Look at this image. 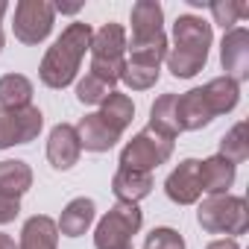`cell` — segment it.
Returning <instances> with one entry per match:
<instances>
[{
	"mask_svg": "<svg viewBox=\"0 0 249 249\" xmlns=\"http://www.w3.org/2000/svg\"><path fill=\"white\" fill-rule=\"evenodd\" d=\"M53 21H56V9L47 0H21V3H15L12 30L21 44H30V47L41 44L50 36Z\"/></svg>",
	"mask_w": 249,
	"mask_h": 249,
	"instance_id": "8992f818",
	"label": "cell"
},
{
	"mask_svg": "<svg viewBox=\"0 0 249 249\" xmlns=\"http://www.w3.org/2000/svg\"><path fill=\"white\" fill-rule=\"evenodd\" d=\"M108 126L114 129V132H126V126L132 123V117H135V103H132V97L129 94H120V91H111L103 103H100V111H97Z\"/></svg>",
	"mask_w": 249,
	"mask_h": 249,
	"instance_id": "7402d4cb",
	"label": "cell"
},
{
	"mask_svg": "<svg viewBox=\"0 0 249 249\" xmlns=\"http://www.w3.org/2000/svg\"><path fill=\"white\" fill-rule=\"evenodd\" d=\"M6 9H9V3H6V0H0V21H3V15H6Z\"/></svg>",
	"mask_w": 249,
	"mask_h": 249,
	"instance_id": "836d02e7",
	"label": "cell"
},
{
	"mask_svg": "<svg viewBox=\"0 0 249 249\" xmlns=\"http://www.w3.org/2000/svg\"><path fill=\"white\" fill-rule=\"evenodd\" d=\"M159 76H161V68H147V65H132V62H126L120 82L126 85V88H132V91H147V88H153V85L159 82Z\"/></svg>",
	"mask_w": 249,
	"mask_h": 249,
	"instance_id": "4316f807",
	"label": "cell"
},
{
	"mask_svg": "<svg viewBox=\"0 0 249 249\" xmlns=\"http://www.w3.org/2000/svg\"><path fill=\"white\" fill-rule=\"evenodd\" d=\"M111 91H114V88H108L106 82H100V79L91 76V73H85V76L76 82V100H79L82 106H100Z\"/></svg>",
	"mask_w": 249,
	"mask_h": 249,
	"instance_id": "83f0119b",
	"label": "cell"
},
{
	"mask_svg": "<svg viewBox=\"0 0 249 249\" xmlns=\"http://www.w3.org/2000/svg\"><path fill=\"white\" fill-rule=\"evenodd\" d=\"M176 100H179V94H161L150 108V129H156L159 135H164L170 141H176V135L182 132L179 120H176Z\"/></svg>",
	"mask_w": 249,
	"mask_h": 249,
	"instance_id": "603a6c76",
	"label": "cell"
},
{
	"mask_svg": "<svg viewBox=\"0 0 249 249\" xmlns=\"http://www.w3.org/2000/svg\"><path fill=\"white\" fill-rule=\"evenodd\" d=\"M132 38H150L164 33V9L159 0H138L132 6Z\"/></svg>",
	"mask_w": 249,
	"mask_h": 249,
	"instance_id": "ac0fdd59",
	"label": "cell"
},
{
	"mask_svg": "<svg viewBox=\"0 0 249 249\" xmlns=\"http://www.w3.org/2000/svg\"><path fill=\"white\" fill-rule=\"evenodd\" d=\"M126 30H123L120 24L108 21L103 24L94 36H91V59H126Z\"/></svg>",
	"mask_w": 249,
	"mask_h": 249,
	"instance_id": "2e32d148",
	"label": "cell"
},
{
	"mask_svg": "<svg viewBox=\"0 0 249 249\" xmlns=\"http://www.w3.org/2000/svg\"><path fill=\"white\" fill-rule=\"evenodd\" d=\"M176 120H179L182 132H199L214 120V114H211V108H208V103L202 97V88H191V91L179 94V100H176Z\"/></svg>",
	"mask_w": 249,
	"mask_h": 249,
	"instance_id": "7c38bea8",
	"label": "cell"
},
{
	"mask_svg": "<svg viewBox=\"0 0 249 249\" xmlns=\"http://www.w3.org/2000/svg\"><path fill=\"white\" fill-rule=\"evenodd\" d=\"M44 129V114L38 106L24 108H0V150L30 144Z\"/></svg>",
	"mask_w": 249,
	"mask_h": 249,
	"instance_id": "52a82bcc",
	"label": "cell"
},
{
	"mask_svg": "<svg viewBox=\"0 0 249 249\" xmlns=\"http://www.w3.org/2000/svg\"><path fill=\"white\" fill-rule=\"evenodd\" d=\"M79 153H82V147H79L76 129L71 123H56L47 138V161L56 170H71L79 161Z\"/></svg>",
	"mask_w": 249,
	"mask_h": 249,
	"instance_id": "30bf717a",
	"label": "cell"
},
{
	"mask_svg": "<svg viewBox=\"0 0 249 249\" xmlns=\"http://www.w3.org/2000/svg\"><path fill=\"white\" fill-rule=\"evenodd\" d=\"M56 246H59V229L53 217L36 214L24 223L18 249H56Z\"/></svg>",
	"mask_w": 249,
	"mask_h": 249,
	"instance_id": "e0dca14e",
	"label": "cell"
},
{
	"mask_svg": "<svg viewBox=\"0 0 249 249\" xmlns=\"http://www.w3.org/2000/svg\"><path fill=\"white\" fill-rule=\"evenodd\" d=\"M144 249H185V237L170 226H159L147 234Z\"/></svg>",
	"mask_w": 249,
	"mask_h": 249,
	"instance_id": "f546056e",
	"label": "cell"
},
{
	"mask_svg": "<svg viewBox=\"0 0 249 249\" xmlns=\"http://www.w3.org/2000/svg\"><path fill=\"white\" fill-rule=\"evenodd\" d=\"M170 156H173V141L147 126V129H141L126 147L120 150V167H132V170L153 173Z\"/></svg>",
	"mask_w": 249,
	"mask_h": 249,
	"instance_id": "5b68a950",
	"label": "cell"
},
{
	"mask_svg": "<svg viewBox=\"0 0 249 249\" xmlns=\"http://www.w3.org/2000/svg\"><path fill=\"white\" fill-rule=\"evenodd\" d=\"M144 214L135 202H114L94 229V246L97 249H123L132 246V237L141 231Z\"/></svg>",
	"mask_w": 249,
	"mask_h": 249,
	"instance_id": "277c9868",
	"label": "cell"
},
{
	"mask_svg": "<svg viewBox=\"0 0 249 249\" xmlns=\"http://www.w3.org/2000/svg\"><path fill=\"white\" fill-rule=\"evenodd\" d=\"M123 68H126V59H91L88 73L97 76L100 82H106L108 88H114L123 76Z\"/></svg>",
	"mask_w": 249,
	"mask_h": 249,
	"instance_id": "f1b7e54d",
	"label": "cell"
},
{
	"mask_svg": "<svg viewBox=\"0 0 249 249\" xmlns=\"http://www.w3.org/2000/svg\"><path fill=\"white\" fill-rule=\"evenodd\" d=\"M202 97H205V103H208L214 117L217 114H229L240 103V85L234 79H229V76H217V79L202 85Z\"/></svg>",
	"mask_w": 249,
	"mask_h": 249,
	"instance_id": "ffe728a7",
	"label": "cell"
},
{
	"mask_svg": "<svg viewBox=\"0 0 249 249\" xmlns=\"http://www.w3.org/2000/svg\"><path fill=\"white\" fill-rule=\"evenodd\" d=\"M208 9L214 24H220L226 33L234 30L243 18H249V3H243V0H211Z\"/></svg>",
	"mask_w": 249,
	"mask_h": 249,
	"instance_id": "484cf974",
	"label": "cell"
},
{
	"mask_svg": "<svg viewBox=\"0 0 249 249\" xmlns=\"http://www.w3.org/2000/svg\"><path fill=\"white\" fill-rule=\"evenodd\" d=\"M73 129H76L79 147H82V150H88V153H108V150L120 141V132H114L108 123L97 114V111L85 114Z\"/></svg>",
	"mask_w": 249,
	"mask_h": 249,
	"instance_id": "8fae6325",
	"label": "cell"
},
{
	"mask_svg": "<svg viewBox=\"0 0 249 249\" xmlns=\"http://www.w3.org/2000/svg\"><path fill=\"white\" fill-rule=\"evenodd\" d=\"M214 41L211 24L199 15H179L173 24V47L167 50V71L176 79L196 76L208 62V47Z\"/></svg>",
	"mask_w": 249,
	"mask_h": 249,
	"instance_id": "7a4b0ae2",
	"label": "cell"
},
{
	"mask_svg": "<svg viewBox=\"0 0 249 249\" xmlns=\"http://www.w3.org/2000/svg\"><path fill=\"white\" fill-rule=\"evenodd\" d=\"M91 36L94 30L82 21H73L62 30V36L53 41V47H47L41 65H38V76L47 88H68L82 65V56L91 47Z\"/></svg>",
	"mask_w": 249,
	"mask_h": 249,
	"instance_id": "6da1fadb",
	"label": "cell"
},
{
	"mask_svg": "<svg viewBox=\"0 0 249 249\" xmlns=\"http://www.w3.org/2000/svg\"><path fill=\"white\" fill-rule=\"evenodd\" d=\"M205 249H240V243H237L234 237H217V240H211Z\"/></svg>",
	"mask_w": 249,
	"mask_h": 249,
	"instance_id": "1f68e13d",
	"label": "cell"
},
{
	"mask_svg": "<svg viewBox=\"0 0 249 249\" xmlns=\"http://www.w3.org/2000/svg\"><path fill=\"white\" fill-rule=\"evenodd\" d=\"M0 53H3V33H0Z\"/></svg>",
	"mask_w": 249,
	"mask_h": 249,
	"instance_id": "e575fe53",
	"label": "cell"
},
{
	"mask_svg": "<svg viewBox=\"0 0 249 249\" xmlns=\"http://www.w3.org/2000/svg\"><path fill=\"white\" fill-rule=\"evenodd\" d=\"M33 188V167L21 159H6L0 161V194L21 199Z\"/></svg>",
	"mask_w": 249,
	"mask_h": 249,
	"instance_id": "44dd1931",
	"label": "cell"
},
{
	"mask_svg": "<svg viewBox=\"0 0 249 249\" xmlns=\"http://www.w3.org/2000/svg\"><path fill=\"white\" fill-rule=\"evenodd\" d=\"M156 188L153 173L144 170H132V167H117L111 176V194L117 196V202H141L144 196H150Z\"/></svg>",
	"mask_w": 249,
	"mask_h": 249,
	"instance_id": "4fadbf2b",
	"label": "cell"
},
{
	"mask_svg": "<svg viewBox=\"0 0 249 249\" xmlns=\"http://www.w3.org/2000/svg\"><path fill=\"white\" fill-rule=\"evenodd\" d=\"M18 214H21V199H15V196H6V194H0V226L12 223Z\"/></svg>",
	"mask_w": 249,
	"mask_h": 249,
	"instance_id": "4dcf8cb0",
	"label": "cell"
},
{
	"mask_svg": "<svg viewBox=\"0 0 249 249\" xmlns=\"http://www.w3.org/2000/svg\"><path fill=\"white\" fill-rule=\"evenodd\" d=\"M220 159H226V161H231L234 167L237 164H243L246 159H249V138H246V120H237L234 126L220 138V153H217Z\"/></svg>",
	"mask_w": 249,
	"mask_h": 249,
	"instance_id": "d4e9b609",
	"label": "cell"
},
{
	"mask_svg": "<svg viewBox=\"0 0 249 249\" xmlns=\"http://www.w3.org/2000/svg\"><path fill=\"white\" fill-rule=\"evenodd\" d=\"M164 194L170 202L176 205H194L202 196V185H199V161L196 159H185L179 161V167L164 179Z\"/></svg>",
	"mask_w": 249,
	"mask_h": 249,
	"instance_id": "9c48e42d",
	"label": "cell"
},
{
	"mask_svg": "<svg viewBox=\"0 0 249 249\" xmlns=\"http://www.w3.org/2000/svg\"><path fill=\"white\" fill-rule=\"evenodd\" d=\"M167 50H170V44H167L164 33L150 36V38H132V41H126V53H129L126 62L147 65V68H161V62L167 59Z\"/></svg>",
	"mask_w": 249,
	"mask_h": 249,
	"instance_id": "d6986e66",
	"label": "cell"
},
{
	"mask_svg": "<svg viewBox=\"0 0 249 249\" xmlns=\"http://www.w3.org/2000/svg\"><path fill=\"white\" fill-rule=\"evenodd\" d=\"M196 220L202 226V231L208 234H246L249 229V205L243 196L234 194H217V196H205L199 202Z\"/></svg>",
	"mask_w": 249,
	"mask_h": 249,
	"instance_id": "3957f363",
	"label": "cell"
},
{
	"mask_svg": "<svg viewBox=\"0 0 249 249\" xmlns=\"http://www.w3.org/2000/svg\"><path fill=\"white\" fill-rule=\"evenodd\" d=\"M0 249H18V246H15V240H12L9 234H3V231H0Z\"/></svg>",
	"mask_w": 249,
	"mask_h": 249,
	"instance_id": "d6a6232c",
	"label": "cell"
},
{
	"mask_svg": "<svg viewBox=\"0 0 249 249\" xmlns=\"http://www.w3.org/2000/svg\"><path fill=\"white\" fill-rule=\"evenodd\" d=\"M123 249H135V246H123Z\"/></svg>",
	"mask_w": 249,
	"mask_h": 249,
	"instance_id": "d590c367",
	"label": "cell"
},
{
	"mask_svg": "<svg viewBox=\"0 0 249 249\" xmlns=\"http://www.w3.org/2000/svg\"><path fill=\"white\" fill-rule=\"evenodd\" d=\"M220 65L226 71L229 79H234L237 85L249 79V30L246 27H234L223 36L220 41Z\"/></svg>",
	"mask_w": 249,
	"mask_h": 249,
	"instance_id": "ba28073f",
	"label": "cell"
},
{
	"mask_svg": "<svg viewBox=\"0 0 249 249\" xmlns=\"http://www.w3.org/2000/svg\"><path fill=\"white\" fill-rule=\"evenodd\" d=\"M33 106V82L24 73L0 76V108H24Z\"/></svg>",
	"mask_w": 249,
	"mask_h": 249,
	"instance_id": "cb8c5ba5",
	"label": "cell"
},
{
	"mask_svg": "<svg viewBox=\"0 0 249 249\" xmlns=\"http://www.w3.org/2000/svg\"><path fill=\"white\" fill-rule=\"evenodd\" d=\"M94 214H97L94 199L76 196V199H71V202L62 208V214H59V220H56V229H59V234H65V237H79V234H85V231L91 229Z\"/></svg>",
	"mask_w": 249,
	"mask_h": 249,
	"instance_id": "5bb4252c",
	"label": "cell"
},
{
	"mask_svg": "<svg viewBox=\"0 0 249 249\" xmlns=\"http://www.w3.org/2000/svg\"><path fill=\"white\" fill-rule=\"evenodd\" d=\"M234 176H237V167L220 156H211L205 161H199V185L208 196H217V194H229V188L234 185Z\"/></svg>",
	"mask_w": 249,
	"mask_h": 249,
	"instance_id": "9a60e30c",
	"label": "cell"
}]
</instances>
